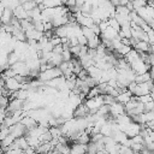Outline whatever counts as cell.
Returning a JSON list of instances; mask_svg holds the SVG:
<instances>
[{"instance_id":"cell-23","label":"cell","mask_w":154,"mask_h":154,"mask_svg":"<svg viewBox=\"0 0 154 154\" xmlns=\"http://www.w3.org/2000/svg\"><path fill=\"white\" fill-rule=\"evenodd\" d=\"M131 2H132V6H134V11L137 10V8H140V7L147 6V0H134Z\"/></svg>"},{"instance_id":"cell-30","label":"cell","mask_w":154,"mask_h":154,"mask_svg":"<svg viewBox=\"0 0 154 154\" xmlns=\"http://www.w3.org/2000/svg\"><path fill=\"white\" fill-rule=\"evenodd\" d=\"M148 72H149V75H150V78L154 79V67H153V66H150V69H149Z\"/></svg>"},{"instance_id":"cell-14","label":"cell","mask_w":154,"mask_h":154,"mask_svg":"<svg viewBox=\"0 0 154 154\" xmlns=\"http://www.w3.org/2000/svg\"><path fill=\"white\" fill-rule=\"evenodd\" d=\"M149 43L146 42V41H137V43L134 46V48L137 51V52H146L148 53L149 52Z\"/></svg>"},{"instance_id":"cell-15","label":"cell","mask_w":154,"mask_h":154,"mask_svg":"<svg viewBox=\"0 0 154 154\" xmlns=\"http://www.w3.org/2000/svg\"><path fill=\"white\" fill-rule=\"evenodd\" d=\"M101 43V40H100V36H94V37H91V38H89L88 40V42H87V46H88V48H90V49H96L97 48V46Z\"/></svg>"},{"instance_id":"cell-25","label":"cell","mask_w":154,"mask_h":154,"mask_svg":"<svg viewBox=\"0 0 154 154\" xmlns=\"http://www.w3.org/2000/svg\"><path fill=\"white\" fill-rule=\"evenodd\" d=\"M61 58H63V61H70L72 59V54L70 52V49H65L61 52Z\"/></svg>"},{"instance_id":"cell-3","label":"cell","mask_w":154,"mask_h":154,"mask_svg":"<svg viewBox=\"0 0 154 154\" xmlns=\"http://www.w3.org/2000/svg\"><path fill=\"white\" fill-rule=\"evenodd\" d=\"M10 134L14 137V138H18L20 136H24L26 134V129L25 126L19 122V123H16L14 125L10 126Z\"/></svg>"},{"instance_id":"cell-31","label":"cell","mask_w":154,"mask_h":154,"mask_svg":"<svg viewBox=\"0 0 154 154\" xmlns=\"http://www.w3.org/2000/svg\"><path fill=\"white\" fill-rule=\"evenodd\" d=\"M25 1H28V0H19V2H20V4H23V2H25Z\"/></svg>"},{"instance_id":"cell-7","label":"cell","mask_w":154,"mask_h":154,"mask_svg":"<svg viewBox=\"0 0 154 154\" xmlns=\"http://www.w3.org/2000/svg\"><path fill=\"white\" fill-rule=\"evenodd\" d=\"M13 16H14L17 19H19V20H22V19H28V18H29L28 11L24 10V7L22 6V4H19L18 6H16V7L13 8Z\"/></svg>"},{"instance_id":"cell-19","label":"cell","mask_w":154,"mask_h":154,"mask_svg":"<svg viewBox=\"0 0 154 154\" xmlns=\"http://www.w3.org/2000/svg\"><path fill=\"white\" fill-rule=\"evenodd\" d=\"M52 140H53V136H52V134L49 132V130L45 131V132L40 136V141H41V143H43V142H51Z\"/></svg>"},{"instance_id":"cell-26","label":"cell","mask_w":154,"mask_h":154,"mask_svg":"<svg viewBox=\"0 0 154 154\" xmlns=\"http://www.w3.org/2000/svg\"><path fill=\"white\" fill-rule=\"evenodd\" d=\"M49 41H51V43L53 45V47L57 46V45H60V43H61V38H60L59 36H57V35H53V36L49 38Z\"/></svg>"},{"instance_id":"cell-12","label":"cell","mask_w":154,"mask_h":154,"mask_svg":"<svg viewBox=\"0 0 154 154\" xmlns=\"http://www.w3.org/2000/svg\"><path fill=\"white\" fill-rule=\"evenodd\" d=\"M131 97H132L131 93L126 89V90H124V91H122V93L118 94V96L116 97V101H117V102H120V103H123V105H125Z\"/></svg>"},{"instance_id":"cell-9","label":"cell","mask_w":154,"mask_h":154,"mask_svg":"<svg viewBox=\"0 0 154 154\" xmlns=\"http://www.w3.org/2000/svg\"><path fill=\"white\" fill-rule=\"evenodd\" d=\"M100 36L112 41V40H114V38H117V37H118V31H117L116 29H113V28H111V26L108 25L103 31H101Z\"/></svg>"},{"instance_id":"cell-2","label":"cell","mask_w":154,"mask_h":154,"mask_svg":"<svg viewBox=\"0 0 154 154\" xmlns=\"http://www.w3.org/2000/svg\"><path fill=\"white\" fill-rule=\"evenodd\" d=\"M23 105H24V100L20 99H11L7 107H6V112L7 113H13L17 111H23Z\"/></svg>"},{"instance_id":"cell-22","label":"cell","mask_w":154,"mask_h":154,"mask_svg":"<svg viewBox=\"0 0 154 154\" xmlns=\"http://www.w3.org/2000/svg\"><path fill=\"white\" fill-rule=\"evenodd\" d=\"M108 25H109L111 28L116 29L117 31H119V30H120V25H119L118 20H117L114 17H112V18H109V19H108Z\"/></svg>"},{"instance_id":"cell-17","label":"cell","mask_w":154,"mask_h":154,"mask_svg":"<svg viewBox=\"0 0 154 154\" xmlns=\"http://www.w3.org/2000/svg\"><path fill=\"white\" fill-rule=\"evenodd\" d=\"M43 5H45V7L54 8V7H58V6H63V1L61 0H45Z\"/></svg>"},{"instance_id":"cell-5","label":"cell","mask_w":154,"mask_h":154,"mask_svg":"<svg viewBox=\"0 0 154 154\" xmlns=\"http://www.w3.org/2000/svg\"><path fill=\"white\" fill-rule=\"evenodd\" d=\"M85 70H87V72H88V76H89V77H91L93 79H95V81H96V83L99 84V83H100V81H101L102 70H100V69H99L97 66H95V65H91V66L87 67Z\"/></svg>"},{"instance_id":"cell-13","label":"cell","mask_w":154,"mask_h":154,"mask_svg":"<svg viewBox=\"0 0 154 154\" xmlns=\"http://www.w3.org/2000/svg\"><path fill=\"white\" fill-rule=\"evenodd\" d=\"M48 63H49L52 66H59V65L63 63V58H61V54L52 52V55H51V58H49Z\"/></svg>"},{"instance_id":"cell-18","label":"cell","mask_w":154,"mask_h":154,"mask_svg":"<svg viewBox=\"0 0 154 154\" xmlns=\"http://www.w3.org/2000/svg\"><path fill=\"white\" fill-rule=\"evenodd\" d=\"M97 152H99V149H97L96 143L90 141V142L87 144V154H96Z\"/></svg>"},{"instance_id":"cell-8","label":"cell","mask_w":154,"mask_h":154,"mask_svg":"<svg viewBox=\"0 0 154 154\" xmlns=\"http://www.w3.org/2000/svg\"><path fill=\"white\" fill-rule=\"evenodd\" d=\"M13 10L10 8V7H5L4 11H2V14L0 17V22L1 24H10L12 18H13Z\"/></svg>"},{"instance_id":"cell-21","label":"cell","mask_w":154,"mask_h":154,"mask_svg":"<svg viewBox=\"0 0 154 154\" xmlns=\"http://www.w3.org/2000/svg\"><path fill=\"white\" fill-rule=\"evenodd\" d=\"M97 95H101L100 94V90L97 89V87H93V88L89 89V91L87 94V99H91V97H95Z\"/></svg>"},{"instance_id":"cell-20","label":"cell","mask_w":154,"mask_h":154,"mask_svg":"<svg viewBox=\"0 0 154 154\" xmlns=\"http://www.w3.org/2000/svg\"><path fill=\"white\" fill-rule=\"evenodd\" d=\"M22 6L24 7V10H26V11H30V10L35 8V7L37 6V4H36V1H35V0H28V1L23 2V4H22Z\"/></svg>"},{"instance_id":"cell-28","label":"cell","mask_w":154,"mask_h":154,"mask_svg":"<svg viewBox=\"0 0 154 154\" xmlns=\"http://www.w3.org/2000/svg\"><path fill=\"white\" fill-rule=\"evenodd\" d=\"M147 34H148V43L149 45H154V30L150 29Z\"/></svg>"},{"instance_id":"cell-11","label":"cell","mask_w":154,"mask_h":154,"mask_svg":"<svg viewBox=\"0 0 154 154\" xmlns=\"http://www.w3.org/2000/svg\"><path fill=\"white\" fill-rule=\"evenodd\" d=\"M20 123H22V124L25 126V129H26V130L32 129V128H35V126L37 125V122H36L34 118H31L30 116H28V114H25V116L22 118Z\"/></svg>"},{"instance_id":"cell-27","label":"cell","mask_w":154,"mask_h":154,"mask_svg":"<svg viewBox=\"0 0 154 154\" xmlns=\"http://www.w3.org/2000/svg\"><path fill=\"white\" fill-rule=\"evenodd\" d=\"M77 42H78V45H81V46H87V42H88V40L81 34L79 36H77Z\"/></svg>"},{"instance_id":"cell-4","label":"cell","mask_w":154,"mask_h":154,"mask_svg":"<svg viewBox=\"0 0 154 154\" xmlns=\"http://www.w3.org/2000/svg\"><path fill=\"white\" fill-rule=\"evenodd\" d=\"M5 88H6L10 93H12V91L19 90V89L22 88V84H20L14 77H8V78L5 79Z\"/></svg>"},{"instance_id":"cell-29","label":"cell","mask_w":154,"mask_h":154,"mask_svg":"<svg viewBox=\"0 0 154 154\" xmlns=\"http://www.w3.org/2000/svg\"><path fill=\"white\" fill-rule=\"evenodd\" d=\"M22 153H23V150L18 149V148H11V149L5 152V154H22Z\"/></svg>"},{"instance_id":"cell-32","label":"cell","mask_w":154,"mask_h":154,"mask_svg":"<svg viewBox=\"0 0 154 154\" xmlns=\"http://www.w3.org/2000/svg\"><path fill=\"white\" fill-rule=\"evenodd\" d=\"M22 154H28V153H25V152H24V150H23V153H22Z\"/></svg>"},{"instance_id":"cell-16","label":"cell","mask_w":154,"mask_h":154,"mask_svg":"<svg viewBox=\"0 0 154 154\" xmlns=\"http://www.w3.org/2000/svg\"><path fill=\"white\" fill-rule=\"evenodd\" d=\"M81 31H82V35H83L87 40H89V38H91V37L95 36L93 29L89 28V26H81Z\"/></svg>"},{"instance_id":"cell-1","label":"cell","mask_w":154,"mask_h":154,"mask_svg":"<svg viewBox=\"0 0 154 154\" xmlns=\"http://www.w3.org/2000/svg\"><path fill=\"white\" fill-rule=\"evenodd\" d=\"M59 76H63L61 75V71H60V69L58 66H54V67L47 69L45 71H41L40 75H38V77H37V79H40L41 82H45L46 83V82H48V81H51V79H53L55 77H59Z\"/></svg>"},{"instance_id":"cell-6","label":"cell","mask_w":154,"mask_h":154,"mask_svg":"<svg viewBox=\"0 0 154 154\" xmlns=\"http://www.w3.org/2000/svg\"><path fill=\"white\" fill-rule=\"evenodd\" d=\"M124 113H125V107H124L123 103L116 101L114 103H112V105L109 106V114H111L112 117L117 118L118 116L124 114Z\"/></svg>"},{"instance_id":"cell-10","label":"cell","mask_w":154,"mask_h":154,"mask_svg":"<svg viewBox=\"0 0 154 154\" xmlns=\"http://www.w3.org/2000/svg\"><path fill=\"white\" fill-rule=\"evenodd\" d=\"M88 114H89V109L87 108V106L84 103H81L73 111V118H84Z\"/></svg>"},{"instance_id":"cell-24","label":"cell","mask_w":154,"mask_h":154,"mask_svg":"<svg viewBox=\"0 0 154 154\" xmlns=\"http://www.w3.org/2000/svg\"><path fill=\"white\" fill-rule=\"evenodd\" d=\"M8 102H10V99H8L7 95H0V108L6 109Z\"/></svg>"}]
</instances>
